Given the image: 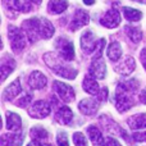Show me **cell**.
Here are the masks:
<instances>
[{
    "mask_svg": "<svg viewBox=\"0 0 146 146\" xmlns=\"http://www.w3.org/2000/svg\"><path fill=\"white\" fill-rule=\"evenodd\" d=\"M88 22H90V15H88V13L83 9H77L72 18L71 25H69V30L77 31L78 28L83 27V26H87Z\"/></svg>",
    "mask_w": 146,
    "mask_h": 146,
    "instance_id": "obj_12",
    "label": "cell"
},
{
    "mask_svg": "<svg viewBox=\"0 0 146 146\" xmlns=\"http://www.w3.org/2000/svg\"><path fill=\"white\" fill-rule=\"evenodd\" d=\"M123 14H124V18L127 21H131V22H139L142 18V13L140 10L133 9V8H128V7L123 8Z\"/></svg>",
    "mask_w": 146,
    "mask_h": 146,
    "instance_id": "obj_28",
    "label": "cell"
},
{
    "mask_svg": "<svg viewBox=\"0 0 146 146\" xmlns=\"http://www.w3.org/2000/svg\"><path fill=\"white\" fill-rule=\"evenodd\" d=\"M136 68V62L132 56H127L121 64L115 67V72L122 76H129Z\"/></svg>",
    "mask_w": 146,
    "mask_h": 146,
    "instance_id": "obj_17",
    "label": "cell"
},
{
    "mask_svg": "<svg viewBox=\"0 0 146 146\" xmlns=\"http://www.w3.org/2000/svg\"><path fill=\"white\" fill-rule=\"evenodd\" d=\"M27 146H53V145H50V144H45V142L38 141V140H32V141H31Z\"/></svg>",
    "mask_w": 146,
    "mask_h": 146,
    "instance_id": "obj_36",
    "label": "cell"
},
{
    "mask_svg": "<svg viewBox=\"0 0 146 146\" xmlns=\"http://www.w3.org/2000/svg\"><path fill=\"white\" fill-rule=\"evenodd\" d=\"M5 127L9 131H21L22 128V119L18 114L13 111H7L5 113Z\"/></svg>",
    "mask_w": 146,
    "mask_h": 146,
    "instance_id": "obj_16",
    "label": "cell"
},
{
    "mask_svg": "<svg viewBox=\"0 0 146 146\" xmlns=\"http://www.w3.org/2000/svg\"><path fill=\"white\" fill-rule=\"evenodd\" d=\"M73 119V111L68 106H60L58 109V111L55 113V121L58 123L63 124V126H67L72 122Z\"/></svg>",
    "mask_w": 146,
    "mask_h": 146,
    "instance_id": "obj_19",
    "label": "cell"
},
{
    "mask_svg": "<svg viewBox=\"0 0 146 146\" xmlns=\"http://www.w3.org/2000/svg\"><path fill=\"white\" fill-rule=\"evenodd\" d=\"M144 1H145V3H146V0H144Z\"/></svg>",
    "mask_w": 146,
    "mask_h": 146,
    "instance_id": "obj_41",
    "label": "cell"
},
{
    "mask_svg": "<svg viewBox=\"0 0 146 146\" xmlns=\"http://www.w3.org/2000/svg\"><path fill=\"white\" fill-rule=\"evenodd\" d=\"M22 136L19 133H4L0 139V146H19Z\"/></svg>",
    "mask_w": 146,
    "mask_h": 146,
    "instance_id": "obj_23",
    "label": "cell"
},
{
    "mask_svg": "<svg viewBox=\"0 0 146 146\" xmlns=\"http://www.w3.org/2000/svg\"><path fill=\"white\" fill-rule=\"evenodd\" d=\"M63 59L59 55H55L54 53H46L44 55V62L48 64V67L51 69L55 74L60 76L63 78H67V80H74L78 74V71L69 66H66V64L62 63Z\"/></svg>",
    "mask_w": 146,
    "mask_h": 146,
    "instance_id": "obj_2",
    "label": "cell"
},
{
    "mask_svg": "<svg viewBox=\"0 0 146 146\" xmlns=\"http://www.w3.org/2000/svg\"><path fill=\"white\" fill-rule=\"evenodd\" d=\"M124 32H126V35L128 36V38L133 44H139L142 40V32L136 26H126L124 27Z\"/></svg>",
    "mask_w": 146,
    "mask_h": 146,
    "instance_id": "obj_26",
    "label": "cell"
},
{
    "mask_svg": "<svg viewBox=\"0 0 146 146\" xmlns=\"http://www.w3.org/2000/svg\"><path fill=\"white\" fill-rule=\"evenodd\" d=\"M96 44L98 41H95V35L92 31H86L82 36H81V50L85 54H91L95 51Z\"/></svg>",
    "mask_w": 146,
    "mask_h": 146,
    "instance_id": "obj_13",
    "label": "cell"
},
{
    "mask_svg": "<svg viewBox=\"0 0 146 146\" xmlns=\"http://www.w3.org/2000/svg\"><path fill=\"white\" fill-rule=\"evenodd\" d=\"M100 23L106 28H115L121 25V14L115 8H111L104 14L100 19Z\"/></svg>",
    "mask_w": 146,
    "mask_h": 146,
    "instance_id": "obj_11",
    "label": "cell"
},
{
    "mask_svg": "<svg viewBox=\"0 0 146 146\" xmlns=\"http://www.w3.org/2000/svg\"><path fill=\"white\" fill-rule=\"evenodd\" d=\"M4 8L12 12V17L15 18V14L18 12H30L31 4L27 3L26 0H4Z\"/></svg>",
    "mask_w": 146,
    "mask_h": 146,
    "instance_id": "obj_10",
    "label": "cell"
},
{
    "mask_svg": "<svg viewBox=\"0 0 146 146\" xmlns=\"http://www.w3.org/2000/svg\"><path fill=\"white\" fill-rule=\"evenodd\" d=\"M56 142H58V146H69L68 142V136L64 131H59L58 135H56Z\"/></svg>",
    "mask_w": 146,
    "mask_h": 146,
    "instance_id": "obj_32",
    "label": "cell"
},
{
    "mask_svg": "<svg viewBox=\"0 0 146 146\" xmlns=\"http://www.w3.org/2000/svg\"><path fill=\"white\" fill-rule=\"evenodd\" d=\"M96 96H98V99H99L100 101H105L106 98H108V88H106V87H103V90L99 91V94H98Z\"/></svg>",
    "mask_w": 146,
    "mask_h": 146,
    "instance_id": "obj_33",
    "label": "cell"
},
{
    "mask_svg": "<svg viewBox=\"0 0 146 146\" xmlns=\"http://www.w3.org/2000/svg\"><path fill=\"white\" fill-rule=\"evenodd\" d=\"M87 135L90 137L91 142L94 146H105V139L103 137L101 131L95 126H88L87 127Z\"/></svg>",
    "mask_w": 146,
    "mask_h": 146,
    "instance_id": "obj_20",
    "label": "cell"
},
{
    "mask_svg": "<svg viewBox=\"0 0 146 146\" xmlns=\"http://www.w3.org/2000/svg\"><path fill=\"white\" fill-rule=\"evenodd\" d=\"M25 31H22L21 28L14 27V26H9L8 28V37H9V42L12 46V50L15 54H19L21 51L25 50L26 48V36Z\"/></svg>",
    "mask_w": 146,
    "mask_h": 146,
    "instance_id": "obj_3",
    "label": "cell"
},
{
    "mask_svg": "<svg viewBox=\"0 0 146 146\" xmlns=\"http://www.w3.org/2000/svg\"><path fill=\"white\" fill-rule=\"evenodd\" d=\"M139 90V81L136 80H128L119 82L115 90V108L119 113L129 110L135 105V94Z\"/></svg>",
    "mask_w": 146,
    "mask_h": 146,
    "instance_id": "obj_1",
    "label": "cell"
},
{
    "mask_svg": "<svg viewBox=\"0 0 146 146\" xmlns=\"http://www.w3.org/2000/svg\"><path fill=\"white\" fill-rule=\"evenodd\" d=\"M105 146H122L118 142V140L114 137H106L105 139Z\"/></svg>",
    "mask_w": 146,
    "mask_h": 146,
    "instance_id": "obj_34",
    "label": "cell"
},
{
    "mask_svg": "<svg viewBox=\"0 0 146 146\" xmlns=\"http://www.w3.org/2000/svg\"><path fill=\"white\" fill-rule=\"evenodd\" d=\"M106 55L111 62H118L122 56V48L118 41H111L106 49Z\"/></svg>",
    "mask_w": 146,
    "mask_h": 146,
    "instance_id": "obj_24",
    "label": "cell"
},
{
    "mask_svg": "<svg viewBox=\"0 0 146 146\" xmlns=\"http://www.w3.org/2000/svg\"><path fill=\"white\" fill-rule=\"evenodd\" d=\"M127 124H128L129 128H132V129L146 128V113L135 114V115L129 117V118L127 119Z\"/></svg>",
    "mask_w": 146,
    "mask_h": 146,
    "instance_id": "obj_21",
    "label": "cell"
},
{
    "mask_svg": "<svg viewBox=\"0 0 146 146\" xmlns=\"http://www.w3.org/2000/svg\"><path fill=\"white\" fill-rule=\"evenodd\" d=\"M0 68H1V81H5L8 78V76L15 68L14 59L10 58L9 55H4L1 59V63H0Z\"/></svg>",
    "mask_w": 146,
    "mask_h": 146,
    "instance_id": "obj_18",
    "label": "cell"
},
{
    "mask_svg": "<svg viewBox=\"0 0 146 146\" xmlns=\"http://www.w3.org/2000/svg\"><path fill=\"white\" fill-rule=\"evenodd\" d=\"M51 111V106L48 101L45 100H38L28 109V114H30L32 118L36 119H42L45 117H48Z\"/></svg>",
    "mask_w": 146,
    "mask_h": 146,
    "instance_id": "obj_7",
    "label": "cell"
},
{
    "mask_svg": "<svg viewBox=\"0 0 146 146\" xmlns=\"http://www.w3.org/2000/svg\"><path fill=\"white\" fill-rule=\"evenodd\" d=\"M88 73L96 80H103L106 77V64L104 62L103 56H94Z\"/></svg>",
    "mask_w": 146,
    "mask_h": 146,
    "instance_id": "obj_8",
    "label": "cell"
},
{
    "mask_svg": "<svg viewBox=\"0 0 146 146\" xmlns=\"http://www.w3.org/2000/svg\"><path fill=\"white\" fill-rule=\"evenodd\" d=\"M27 82H28V86H30L31 88H33V90H40V88H44L46 86L48 78L45 77V74H44L42 72L33 71L30 74V77H28Z\"/></svg>",
    "mask_w": 146,
    "mask_h": 146,
    "instance_id": "obj_14",
    "label": "cell"
},
{
    "mask_svg": "<svg viewBox=\"0 0 146 146\" xmlns=\"http://www.w3.org/2000/svg\"><path fill=\"white\" fill-rule=\"evenodd\" d=\"M22 30L31 42H36L41 38V18H31L22 23Z\"/></svg>",
    "mask_w": 146,
    "mask_h": 146,
    "instance_id": "obj_4",
    "label": "cell"
},
{
    "mask_svg": "<svg viewBox=\"0 0 146 146\" xmlns=\"http://www.w3.org/2000/svg\"><path fill=\"white\" fill-rule=\"evenodd\" d=\"M83 3H85L86 5H92L94 3H95V0H83Z\"/></svg>",
    "mask_w": 146,
    "mask_h": 146,
    "instance_id": "obj_39",
    "label": "cell"
},
{
    "mask_svg": "<svg viewBox=\"0 0 146 146\" xmlns=\"http://www.w3.org/2000/svg\"><path fill=\"white\" fill-rule=\"evenodd\" d=\"M22 92V86H21L19 78L14 80L9 86L5 87V90L3 91V100L4 101H10L14 98H17L19 94Z\"/></svg>",
    "mask_w": 146,
    "mask_h": 146,
    "instance_id": "obj_15",
    "label": "cell"
},
{
    "mask_svg": "<svg viewBox=\"0 0 146 146\" xmlns=\"http://www.w3.org/2000/svg\"><path fill=\"white\" fill-rule=\"evenodd\" d=\"M82 87H83V90L87 94H90V95H98L99 91H100L99 83L96 82V78H94L92 76H86V77L83 78Z\"/></svg>",
    "mask_w": 146,
    "mask_h": 146,
    "instance_id": "obj_22",
    "label": "cell"
},
{
    "mask_svg": "<svg viewBox=\"0 0 146 146\" xmlns=\"http://www.w3.org/2000/svg\"><path fill=\"white\" fill-rule=\"evenodd\" d=\"M139 99H140V101L141 103H144V104H146V87L144 88V90L140 92V95H139Z\"/></svg>",
    "mask_w": 146,
    "mask_h": 146,
    "instance_id": "obj_37",
    "label": "cell"
},
{
    "mask_svg": "<svg viewBox=\"0 0 146 146\" xmlns=\"http://www.w3.org/2000/svg\"><path fill=\"white\" fill-rule=\"evenodd\" d=\"M68 8V1L67 0H50L48 5L49 13L53 14H60Z\"/></svg>",
    "mask_w": 146,
    "mask_h": 146,
    "instance_id": "obj_25",
    "label": "cell"
},
{
    "mask_svg": "<svg viewBox=\"0 0 146 146\" xmlns=\"http://www.w3.org/2000/svg\"><path fill=\"white\" fill-rule=\"evenodd\" d=\"M141 62H142V64H144V67L146 69V49H144V50L141 51Z\"/></svg>",
    "mask_w": 146,
    "mask_h": 146,
    "instance_id": "obj_38",
    "label": "cell"
},
{
    "mask_svg": "<svg viewBox=\"0 0 146 146\" xmlns=\"http://www.w3.org/2000/svg\"><path fill=\"white\" fill-rule=\"evenodd\" d=\"M55 48H56V51H58V55L63 60L71 62L74 59V46H73V42L67 40L66 37H59L55 41Z\"/></svg>",
    "mask_w": 146,
    "mask_h": 146,
    "instance_id": "obj_5",
    "label": "cell"
},
{
    "mask_svg": "<svg viewBox=\"0 0 146 146\" xmlns=\"http://www.w3.org/2000/svg\"><path fill=\"white\" fill-rule=\"evenodd\" d=\"M31 100H32V94L27 92V94H25L22 98H19V100L18 101H15V104H17V106L26 108V106H28V104L31 103Z\"/></svg>",
    "mask_w": 146,
    "mask_h": 146,
    "instance_id": "obj_31",
    "label": "cell"
},
{
    "mask_svg": "<svg viewBox=\"0 0 146 146\" xmlns=\"http://www.w3.org/2000/svg\"><path fill=\"white\" fill-rule=\"evenodd\" d=\"M31 1H32V3H35V4H40V3L42 1V0H31Z\"/></svg>",
    "mask_w": 146,
    "mask_h": 146,
    "instance_id": "obj_40",
    "label": "cell"
},
{
    "mask_svg": "<svg viewBox=\"0 0 146 146\" xmlns=\"http://www.w3.org/2000/svg\"><path fill=\"white\" fill-rule=\"evenodd\" d=\"M73 142H74L76 146H88L87 140L85 139V136L81 132H74L73 133Z\"/></svg>",
    "mask_w": 146,
    "mask_h": 146,
    "instance_id": "obj_30",
    "label": "cell"
},
{
    "mask_svg": "<svg viewBox=\"0 0 146 146\" xmlns=\"http://www.w3.org/2000/svg\"><path fill=\"white\" fill-rule=\"evenodd\" d=\"M30 135L33 140H38V141H44V140L49 139V132L44 127H40V126L32 127L30 131Z\"/></svg>",
    "mask_w": 146,
    "mask_h": 146,
    "instance_id": "obj_29",
    "label": "cell"
},
{
    "mask_svg": "<svg viewBox=\"0 0 146 146\" xmlns=\"http://www.w3.org/2000/svg\"><path fill=\"white\" fill-rule=\"evenodd\" d=\"M132 139H135L136 141H146V131L145 132H136L132 135Z\"/></svg>",
    "mask_w": 146,
    "mask_h": 146,
    "instance_id": "obj_35",
    "label": "cell"
},
{
    "mask_svg": "<svg viewBox=\"0 0 146 146\" xmlns=\"http://www.w3.org/2000/svg\"><path fill=\"white\" fill-rule=\"evenodd\" d=\"M101 101L98 98H87L83 99L78 103V109L82 114L85 115H94L96 114V111L99 110V106H100Z\"/></svg>",
    "mask_w": 146,
    "mask_h": 146,
    "instance_id": "obj_9",
    "label": "cell"
},
{
    "mask_svg": "<svg viewBox=\"0 0 146 146\" xmlns=\"http://www.w3.org/2000/svg\"><path fill=\"white\" fill-rule=\"evenodd\" d=\"M55 32V28L51 25V22H49L45 18H41V38L44 40H48Z\"/></svg>",
    "mask_w": 146,
    "mask_h": 146,
    "instance_id": "obj_27",
    "label": "cell"
},
{
    "mask_svg": "<svg viewBox=\"0 0 146 146\" xmlns=\"http://www.w3.org/2000/svg\"><path fill=\"white\" fill-rule=\"evenodd\" d=\"M54 86V91L56 92V95L59 96V99H60L62 101H64V103H71V101L74 100V90L69 85H67V83L64 82H60V81H54L53 83Z\"/></svg>",
    "mask_w": 146,
    "mask_h": 146,
    "instance_id": "obj_6",
    "label": "cell"
}]
</instances>
